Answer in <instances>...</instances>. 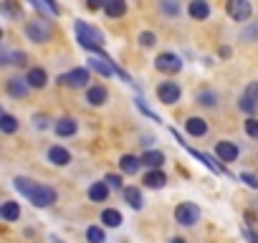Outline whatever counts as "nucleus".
<instances>
[{
    "instance_id": "1",
    "label": "nucleus",
    "mask_w": 258,
    "mask_h": 243,
    "mask_svg": "<svg viewBox=\"0 0 258 243\" xmlns=\"http://www.w3.org/2000/svg\"><path fill=\"white\" fill-rule=\"evenodd\" d=\"M13 185H16V190H18L23 198H28L36 208H48V205L56 203V190L48 188V185H41V183H36V180H31V177H16Z\"/></svg>"
},
{
    "instance_id": "2",
    "label": "nucleus",
    "mask_w": 258,
    "mask_h": 243,
    "mask_svg": "<svg viewBox=\"0 0 258 243\" xmlns=\"http://www.w3.org/2000/svg\"><path fill=\"white\" fill-rule=\"evenodd\" d=\"M74 31H76V41H79L81 48H86V51H101L104 33L99 28H94V26H89L84 21H76L74 23Z\"/></svg>"
},
{
    "instance_id": "3",
    "label": "nucleus",
    "mask_w": 258,
    "mask_h": 243,
    "mask_svg": "<svg viewBox=\"0 0 258 243\" xmlns=\"http://www.w3.org/2000/svg\"><path fill=\"white\" fill-rule=\"evenodd\" d=\"M51 33H53V28H51V23L43 21V18H36V21H31V23L26 26V36H28L33 43H46V41H51Z\"/></svg>"
},
{
    "instance_id": "4",
    "label": "nucleus",
    "mask_w": 258,
    "mask_h": 243,
    "mask_svg": "<svg viewBox=\"0 0 258 243\" xmlns=\"http://www.w3.org/2000/svg\"><path fill=\"white\" fill-rule=\"evenodd\" d=\"M172 135H175V140H177V142H180V145H182V147H185V150H187V152H190V155L195 157V160H200V162H203V165H205V167H208L210 172H215V175H223V172H225V170H223V165H218V162H215V160H213L210 155H205V152H200V150L190 147L187 142H182L180 132H175V130H172Z\"/></svg>"
},
{
    "instance_id": "5",
    "label": "nucleus",
    "mask_w": 258,
    "mask_h": 243,
    "mask_svg": "<svg viewBox=\"0 0 258 243\" xmlns=\"http://www.w3.org/2000/svg\"><path fill=\"white\" fill-rule=\"evenodd\" d=\"M175 220L180 225H195L200 220V208L195 203H180L175 208Z\"/></svg>"
},
{
    "instance_id": "6",
    "label": "nucleus",
    "mask_w": 258,
    "mask_h": 243,
    "mask_svg": "<svg viewBox=\"0 0 258 243\" xmlns=\"http://www.w3.org/2000/svg\"><path fill=\"white\" fill-rule=\"evenodd\" d=\"M155 69L157 71H162V74H180L182 71V58L180 56H175V53H160L157 58H155Z\"/></svg>"
},
{
    "instance_id": "7",
    "label": "nucleus",
    "mask_w": 258,
    "mask_h": 243,
    "mask_svg": "<svg viewBox=\"0 0 258 243\" xmlns=\"http://www.w3.org/2000/svg\"><path fill=\"white\" fill-rule=\"evenodd\" d=\"M58 84L71 86V89H81V86L89 84V71H86V69H71L69 74L58 76Z\"/></svg>"
},
{
    "instance_id": "8",
    "label": "nucleus",
    "mask_w": 258,
    "mask_h": 243,
    "mask_svg": "<svg viewBox=\"0 0 258 243\" xmlns=\"http://www.w3.org/2000/svg\"><path fill=\"white\" fill-rule=\"evenodd\" d=\"M240 109H243L245 114H253V111L258 109V81H250V84L245 86V91H243V96H240Z\"/></svg>"
},
{
    "instance_id": "9",
    "label": "nucleus",
    "mask_w": 258,
    "mask_h": 243,
    "mask_svg": "<svg viewBox=\"0 0 258 243\" xmlns=\"http://www.w3.org/2000/svg\"><path fill=\"white\" fill-rule=\"evenodd\" d=\"M228 16L238 23H245L250 18V3L248 0H228Z\"/></svg>"
},
{
    "instance_id": "10",
    "label": "nucleus",
    "mask_w": 258,
    "mask_h": 243,
    "mask_svg": "<svg viewBox=\"0 0 258 243\" xmlns=\"http://www.w3.org/2000/svg\"><path fill=\"white\" fill-rule=\"evenodd\" d=\"M157 99H160L162 104H175V101L180 99V86H177L175 81H162V84L157 86Z\"/></svg>"
},
{
    "instance_id": "11",
    "label": "nucleus",
    "mask_w": 258,
    "mask_h": 243,
    "mask_svg": "<svg viewBox=\"0 0 258 243\" xmlns=\"http://www.w3.org/2000/svg\"><path fill=\"white\" fill-rule=\"evenodd\" d=\"M215 157L220 162H235L238 160V147L233 142H218L215 145Z\"/></svg>"
},
{
    "instance_id": "12",
    "label": "nucleus",
    "mask_w": 258,
    "mask_h": 243,
    "mask_svg": "<svg viewBox=\"0 0 258 243\" xmlns=\"http://www.w3.org/2000/svg\"><path fill=\"white\" fill-rule=\"evenodd\" d=\"M76 130H79V125H76V119H71V116H63V119L56 122V135L58 137H74Z\"/></svg>"
},
{
    "instance_id": "13",
    "label": "nucleus",
    "mask_w": 258,
    "mask_h": 243,
    "mask_svg": "<svg viewBox=\"0 0 258 243\" xmlns=\"http://www.w3.org/2000/svg\"><path fill=\"white\" fill-rule=\"evenodd\" d=\"M185 130H187V135H192V137H205V135H208V125H205L200 116H190V119L185 122Z\"/></svg>"
},
{
    "instance_id": "14",
    "label": "nucleus",
    "mask_w": 258,
    "mask_h": 243,
    "mask_svg": "<svg viewBox=\"0 0 258 243\" xmlns=\"http://www.w3.org/2000/svg\"><path fill=\"white\" fill-rule=\"evenodd\" d=\"M187 13H190L195 21H205V18L210 16V6H208V0H192L190 8H187Z\"/></svg>"
},
{
    "instance_id": "15",
    "label": "nucleus",
    "mask_w": 258,
    "mask_h": 243,
    "mask_svg": "<svg viewBox=\"0 0 258 243\" xmlns=\"http://www.w3.org/2000/svg\"><path fill=\"white\" fill-rule=\"evenodd\" d=\"M0 218L8 220V223L18 220V218H21V205H18V203H13V200H6L3 205H0Z\"/></svg>"
},
{
    "instance_id": "16",
    "label": "nucleus",
    "mask_w": 258,
    "mask_h": 243,
    "mask_svg": "<svg viewBox=\"0 0 258 243\" xmlns=\"http://www.w3.org/2000/svg\"><path fill=\"white\" fill-rule=\"evenodd\" d=\"M26 81H28L31 89H43V86L48 84V74H46L43 69H31L28 76H26Z\"/></svg>"
},
{
    "instance_id": "17",
    "label": "nucleus",
    "mask_w": 258,
    "mask_h": 243,
    "mask_svg": "<svg viewBox=\"0 0 258 243\" xmlns=\"http://www.w3.org/2000/svg\"><path fill=\"white\" fill-rule=\"evenodd\" d=\"M124 200H126L129 205H132L135 210H142V205H145L142 190H140V188H132V185H129V188H124Z\"/></svg>"
},
{
    "instance_id": "18",
    "label": "nucleus",
    "mask_w": 258,
    "mask_h": 243,
    "mask_svg": "<svg viewBox=\"0 0 258 243\" xmlns=\"http://www.w3.org/2000/svg\"><path fill=\"white\" fill-rule=\"evenodd\" d=\"M6 89H8V94H11V96L23 99V96L28 94V81H21V79H8Z\"/></svg>"
},
{
    "instance_id": "19",
    "label": "nucleus",
    "mask_w": 258,
    "mask_h": 243,
    "mask_svg": "<svg viewBox=\"0 0 258 243\" xmlns=\"http://www.w3.org/2000/svg\"><path fill=\"white\" fill-rule=\"evenodd\" d=\"M0 11H3V16L11 18V21H21V18H23V11H21V6L16 3V0H3Z\"/></svg>"
},
{
    "instance_id": "20",
    "label": "nucleus",
    "mask_w": 258,
    "mask_h": 243,
    "mask_svg": "<svg viewBox=\"0 0 258 243\" xmlns=\"http://www.w3.org/2000/svg\"><path fill=\"white\" fill-rule=\"evenodd\" d=\"M106 96H109V94H106L104 86H91V89L86 91V101H89L91 106H101V104L106 101Z\"/></svg>"
},
{
    "instance_id": "21",
    "label": "nucleus",
    "mask_w": 258,
    "mask_h": 243,
    "mask_svg": "<svg viewBox=\"0 0 258 243\" xmlns=\"http://www.w3.org/2000/svg\"><path fill=\"white\" fill-rule=\"evenodd\" d=\"M48 160H51L53 165H61V167H63V165L71 162V152L63 150V147H51V150H48Z\"/></svg>"
},
{
    "instance_id": "22",
    "label": "nucleus",
    "mask_w": 258,
    "mask_h": 243,
    "mask_svg": "<svg viewBox=\"0 0 258 243\" xmlns=\"http://www.w3.org/2000/svg\"><path fill=\"white\" fill-rule=\"evenodd\" d=\"M142 183L147 185V188H165V183H167V177H165V172L162 170H152V172H147L145 177H142Z\"/></svg>"
},
{
    "instance_id": "23",
    "label": "nucleus",
    "mask_w": 258,
    "mask_h": 243,
    "mask_svg": "<svg viewBox=\"0 0 258 243\" xmlns=\"http://www.w3.org/2000/svg\"><path fill=\"white\" fill-rule=\"evenodd\" d=\"M140 160H142V165H147V167L157 170V167H162V162H165V155H162V152H157V150H150V152H145Z\"/></svg>"
},
{
    "instance_id": "24",
    "label": "nucleus",
    "mask_w": 258,
    "mask_h": 243,
    "mask_svg": "<svg viewBox=\"0 0 258 243\" xmlns=\"http://www.w3.org/2000/svg\"><path fill=\"white\" fill-rule=\"evenodd\" d=\"M89 198H91L94 203H104V200L109 198V185H106V183H94V185L89 188Z\"/></svg>"
},
{
    "instance_id": "25",
    "label": "nucleus",
    "mask_w": 258,
    "mask_h": 243,
    "mask_svg": "<svg viewBox=\"0 0 258 243\" xmlns=\"http://www.w3.org/2000/svg\"><path fill=\"white\" fill-rule=\"evenodd\" d=\"M140 157H135V155H124L121 160H119V167H121V172H126V175H135L137 170H140Z\"/></svg>"
},
{
    "instance_id": "26",
    "label": "nucleus",
    "mask_w": 258,
    "mask_h": 243,
    "mask_svg": "<svg viewBox=\"0 0 258 243\" xmlns=\"http://www.w3.org/2000/svg\"><path fill=\"white\" fill-rule=\"evenodd\" d=\"M104 11H106L109 18H121L126 13V3H124V0H109Z\"/></svg>"
},
{
    "instance_id": "27",
    "label": "nucleus",
    "mask_w": 258,
    "mask_h": 243,
    "mask_svg": "<svg viewBox=\"0 0 258 243\" xmlns=\"http://www.w3.org/2000/svg\"><path fill=\"white\" fill-rule=\"evenodd\" d=\"M101 223L109 225V228H116V225H121V213L114 210V208H106V210L101 213Z\"/></svg>"
},
{
    "instance_id": "28",
    "label": "nucleus",
    "mask_w": 258,
    "mask_h": 243,
    "mask_svg": "<svg viewBox=\"0 0 258 243\" xmlns=\"http://www.w3.org/2000/svg\"><path fill=\"white\" fill-rule=\"evenodd\" d=\"M0 130H3L6 135H13L16 130H18V122H16V116H11V114H0Z\"/></svg>"
},
{
    "instance_id": "29",
    "label": "nucleus",
    "mask_w": 258,
    "mask_h": 243,
    "mask_svg": "<svg viewBox=\"0 0 258 243\" xmlns=\"http://www.w3.org/2000/svg\"><path fill=\"white\" fill-rule=\"evenodd\" d=\"M86 240L89 243H104L106 235H104V230L99 225H91V228H86Z\"/></svg>"
},
{
    "instance_id": "30",
    "label": "nucleus",
    "mask_w": 258,
    "mask_h": 243,
    "mask_svg": "<svg viewBox=\"0 0 258 243\" xmlns=\"http://www.w3.org/2000/svg\"><path fill=\"white\" fill-rule=\"evenodd\" d=\"M198 104L215 106V94H213V91H200V94H198Z\"/></svg>"
},
{
    "instance_id": "31",
    "label": "nucleus",
    "mask_w": 258,
    "mask_h": 243,
    "mask_svg": "<svg viewBox=\"0 0 258 243\" xmlns=\"http://www.w3.org/2000/svg\"><path fill=\"white\" fill-rule=\"evenodd\" d=\"M155 41H157V38H155V33H152V31L140 33V43H142L145 48H152V46H155Z\"/></svg>"
},
{
    "instance_id": "32",
    "label": "nucleus",
    "mask_w": 258,
    "mask_h": 243,
    "mask_svg": "<svg viewBox=\"0 0 258 243\" xmlns=\"http://www.w3.org/2000/svg\"><path fill=\"white\" fill-rule=\"evenodd\" d=\"M177 3L175 0H162V13H167V16H177Z\"/></svg>"
},
{
    "instance_id": "33",
    "label": "nucleus",
    "mask_w": 258,
    "mask_h": 243,
    "mask_svg": "<svg viewBox=\"0 0 258 243\" xmlns=\"http://www.w3.org/2000/svg\"><path fill=\"white\" fill-rule=\"evenodd\" d=\"M245 132H248V137L258 140V119H248L245 122Z\"/></svg>"
},
{
    "instance_id": "34",
    "label": "nucleus",
    "mask_w": 258,
    "mask_h": 243,
    "mask_svg": "<svg viewBox=\"0 0 258 243\" xmlns=\"http://www.w3.org/2000/svg\"><path fill=\"white\" fill-rule=\"evenodd\" d=\"M41 3L51 11V16H61V6L56 3V0H41Z\"/></svg>"
},
{
    "instance_id": "35",
    "label": "nucleus",
    "mask_w": 258,
    "mask_h": 243,
    "mask_svg": "<svg viewBox=\"0 0 258 243\" xmlns=\"http://www.w3.org/2000/svg\"><path fill=\"white\" fill-rule=\"evenodd\" d=\"M240 180H243L248 188H253V190L258 188V177H255V175H250V172H243V175H240Z\"/></svg>"
},
{
    "instance_id": "36",
    "label": "nucleus",
    "mask_w": 258,
    "mask_h": 243,
    "mask_svg": "<svg viewBox=\"0 0 258 243\" xmlns=\"http://www.w3.org/2000/svg\"><path fill=\"white\" fill-rule=\"evenodd\" d=\"M106 3L109 0H86V8L89 11H101V8H106Z\"/></svg>"
},
{
    "instance_id": "37",
    "label": "nucleus",
    "mask_w": 258,
    "mask_h": 243,
    "mask_svg": "<svg viewBox=\"0 0 258 243\" xmlns=\"http://www.w3.org/2000/svg\"><path fill=\"white\" fill-rule=\"evenodd\" d=\"M33 125H36L38 130H46V127H48V119H46L43 114H36V116H33Z\"/></svg>"
},
{
    "instance_id": "38",
    "label": "nucleus",
    "mask_w": 258,
    "mask_h": 243,
    "mask_svg": "<svg viewBox=\"0 0 258 243\" xmlns=\"http://www.w3.org/2000/svg\"><path fill=\"white\" fill-rule=\"evenodd\" d=\"M104 183H106V185H111V188H121V177H119V175H106V177H104Z\"/></svg>"
},
{
    "instance_id": "39",
    "label": "nucleus",
    "mask_w": 258,
    "mask_h": 243,
    "mask_svg": "<svg viewBox=\"0 0 258 243\" xmlns=\"http://www.w3.org/2000/svg\"><path fill=\"white\" fill-rule=\"evenodd\" d=\"M240 233H243V238H245V240H250V243H258V233H253L250 228H243Z\"/></svg>"
},
{
    "instance_id": "40",
    "label": "nucleus",
    "mask_w": 258,
    "mask_h": 243,
    "mask_svg": "<svg viewBox=\"0 0 258 243\" xmlns=\"http://www.w3.org/2000/svg\"><path fill=\"white\" fill-rule=\"evenodd\" d=\"M11 58H13V64H18V66H23V64H26V53H23V51H16Z\"/></svg>"
},
{
    "instance_id": "41",
    "label": "nucleus",
    "mask_w": 258,
    "mask_h": 243,
    "mask_svg": "<svg viewBox=\"0 0 258 243\" xmlns=\"http://www.w3.org/2000/svg\"><path fill=\"white\" fill-rule=\"evenodd\" d=\"M255 36H258V26H253V28L245 33V38H250V41H255Z\"/></svg>"
},
{
    "instance_id": "42",
    "label": "nucleus",
    "mask_w": 258,
    "mask_h": 243,
    "mask_svg": "<svg viewBox=\"0 0 258 243\" xmlns=\"http://www.w3.org/2000/svg\"><path fill=\"white\" fill-rule=\"evenodd\" d=\"M172 243H187V240H182V238H172Z\"/></svg>"
},
{
    "instance_id": "43",
    "label": "nucleus",
    "mask_w": 258,
    "mask_h": 243,
    "mask_svg": "<svg viewBox=\"0 0 258 243\" xmlns=\"http://www.w3.org/2000/svg\"><path fill=\"white\" fill-rule=\"evenodd\" d=\"M51 240H53V243H61V240H58V238H56V235H51Z\"/></svg>"
}]
</instances>
